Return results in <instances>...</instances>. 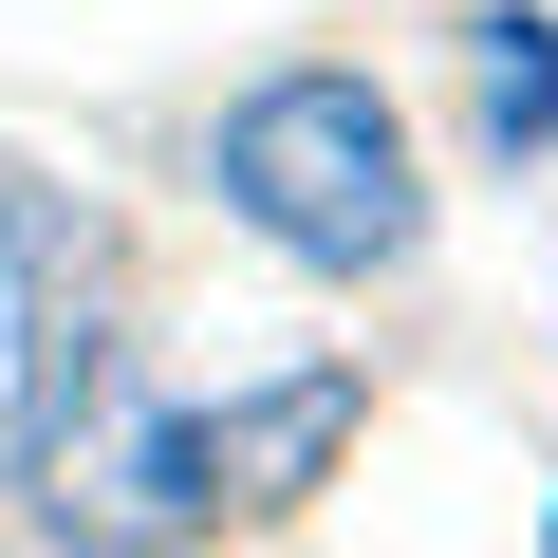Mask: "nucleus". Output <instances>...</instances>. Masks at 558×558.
<instances>
[{
  "mask_svg": "<svg viewBox=\"0 0 558 558\" xmlns=\"http://www.w3.org/2000/svg\"><path fill=\"white\" fill-rule=\"evenodd\" d=\"M336 447H354V373H279V391L168 410V428L131 447V502H149V521H279Z\"/></svg>",
  "mask_w": 558,
  "mask_h": 558,
  "instance_id": "nucleus-2",
  "label": "nucleus"
},
{
  "mask_svg": "<svg viewBox=\"0 0 558 558\" xmlns=\"http://www.w3.org/2000/svg\"><path fill=\"white\" fill-rule=\"evenodd\" d=\"M465 75H484V131L521 149V168H558V20H465Z\"/></svg>",
  "mask_w": 558,
  "mask_h": 558,
  "instance_id": "nucleus-4",
  "label": "nucleus"
},
{
  "mask_svg": "<svg viewBox=\"0 0 558 558\" xmlns=\"http://www.w3.org/2000/svg\"><path fill=\"white\" fill-rule=\"evenodd\" d=\"M223 205L279 242V260H317V279H373V260H410L428 242V186H410V131H391V94L373 75H260L242 112H223Z\"/></svg>",
  "mask_w": 558,
  "mask_h": 558,
  "instance_id": "nucleus-1",
  "label": "nucleus"
},
{
  "mask_svg": "<svg viewBox=\"0 0 558 558\" xmlns=\"http://www.w3.org/2000/svg\"><path fill=\"white\" fill-rule=\"evenodd\" d=\"M94 391V242L38 205V186H0V484H20Z\"/></svg>",
  "mask_w": 558,
  "mask_h": 558,
  "instance_id": "nucleus-3",
  "label": "nucleus"
}]
</instances>
